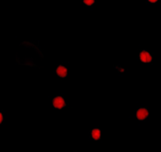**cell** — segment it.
I'll use <instances>...</instances> for the list:
<instances>
[{
	"label": "cell",
	"instance_id": "obj_1",
	"mask_svg": "<svg viewBox=\"0 0 161 152\" xmlns=\"http://www.w3.org/2000/svg\"><path fill=\"white\" fill-rule=\"evenodd\" d=\"M52 106H53V107H55V109H62L66 106V102L64 99V97L56 96V97H54L53 100H52Z\"/></svg>",
	"mask_w": 161,
	"mask_h": 152
},
{
	"label": "cell",
	"instance_id": "obj_2",
	"mask_svg": "<svg viewBox=\"0 0 161 152\" xmlns=\"http://www.w3.org/2000/svg\"><path fill=\"white\" fill-rule=\"evenodd\" d=\"M135 116H137L138 121H144L148 117H149V110L145 107H140L137 110V113H135Z\"/></svg>",
	"mask_w": 161,
	"mask_h": 152
},
{
	"label": "cell",
	"instance_id": "obj_3",
	"mask_svg": "<svg viewBox=\"0 0 161 152\" xmlns=\"http://www.w3.org/2000/svg\"><path fill=\"white\" fill-rule=\"evenodd\" d=\"M139 59L143 63H151L153 60V57L147 50L144 49V50H141V52L139 53Z\"/></svg>",
	"mask_w": 161,
	"mask_h": 152
},
{
	"label": "cell",
	"instance_id": "obj_4",
	"mask_svg": "<svg viewBox=\"0 0 161 152\" xmlns=\"http://www.w3.org/2000/svg\"><path fill=\"white\" fill-rule=\"evenodd\" d=\"M56 74L61 78H65L67 76V68L65 66H59L56 68Z\"/></svg>",
	"mask_w": 161,
	"mask_h": 152
},
{
	"label": "cell",
	"instance_id": "obj_5",
	"mask_svg": "<svg viewBox=\"0 0 161 152\" xmlns=\"http://www.w3.org/2000/svg\"><path fill=\"white\" fill-rule=\"evenodd\" d=\"M91 137H92L93 140H95V141L100 140V139H101V130L99 129V128L92 129V131H91Z\"/></svg>",
	"mask_w": 161,
	"mask_h": 152
},
{
	"label": "cell",
	"instance_id": "obj_6",
	"mask_svg": "<svg viewBox=\"0 0 161 152\" xmlns=\"http://www.w3.org/2000/svg\"><path fill=\"white\" fill-rule=\"evenodd\" d=\"M84 3L86 6H92L93 4L95 3V0H84Z\"/></svg>",
	"mask_w": 161,
	"mask_h": 152
},
{
	"label": "cell",
	"instance_id": "obj_7",
	"mask_svg": "<svg viewBox=\"0 0 161 152\" xmlns=\"http://www.w3.org/2000/svg\"><path fill=\"white\" fill-rule=\"evenodd\" d=\"M3 120H4V117H3V114L0 112V125L2 124V122H3Z\"/></svg>",
	"mask_w": 161,
	"mask_h": 152
},
{
	"label": "cell",
	"instance_id": "obj_8",
	"mask_svg": "<svg viewBox=\"0 0 161 152\" xmlns=\"http://www.w3.org/2000/svg\"><path fill=\"white\" fill-rule=\"evenodd\" d=\"M148 2H150V3H156L158 0H147Z\"/></svg>",
	"mask_w": 161,
	"mask_h": 152
}]
</instances>
